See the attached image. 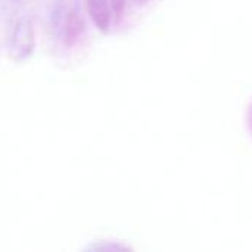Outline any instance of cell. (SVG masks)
I'll use <instances>...</instances> for the list:
<instances>
[{
    "mask_svg": "<svg viewBox=\"0 0 252 252\" xmlns=\"http://www.w3.org/2000/svg\"><path fill=\"white\" fill-rule=\"evenodd\" d=\"M84 0H52L49 7V28L53 38L71 46L84 30Z\"/></svg>",
    "mask_w": 252,
    "mask_h": 252,
    "instance_id": "cell-1",
    "label": "cell"
},
{
    "mask_svg": "<svg viewBox=\"0 0 252 252\" xmlns=\"http://www.w3.org/2000/svg\"><path fill=\"white\" fill-rule=\"evenodd\" d=\"M127 0H84L87 15L103 34L114 31L121 24Z\"/></svg>",
    "mask_w": 252,
    "mask_h": 252,
    "instance_id": "cell-3",
    "label": "cell"
},
{
    "mask_svg": "<svg viewBox=\"0 0 252 252\" xmlns=\"http://www.w3.org/2000/svg\"><path fill=\"white\" fill-rule=\"evenodd\" d=\"M35 49V28L30 15L22 13L18 15L10 28L6 41V50L9 59L13 62H25L28 61Z\"/></svg>",
    "mask_w": 252,
    "mask_h": 252,
    "instance_id": "cell-2",
    "label": "cell"
}]
</instances>
